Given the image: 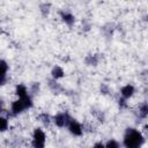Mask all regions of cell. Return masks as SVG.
Here are the masks:
<instances>
[{"label": "cell", "instance_id": "cell-1", "mask_svg": "<svg viewBox=\"0 0 148 148\" xmlns=\"http://www.w3.org/2000/svg\"><path fill=\"white\" fill-rule=\"evenodd\" d=\"M143 136L142 134L136 131L135 128H127L124 135V145L127 148H135L140 147L143 143Z\"/></svg>", "mask_w": 148, "mask_h": 148}, {"label": "cell", "instance_id": "cell-2", "mask_svg": "<svg viewBox=\"0 0 148 148\" xmlns=\"http://www.w3.org/2000/svg\"><path fill=\"white\" fill-rule=\"evenodd\" d=\"M45 133L40 128H35L32 134V146L36 148H43L45 146Z\"/></svg>", "mask_w": 148, "mask_h": 148}, {"label": "cell", "instance_id": "cell-3", "mask_svg": "<svg viewBox=\"0 0 148 148\" xmlns=\"http://www.w3.org/2000/svg\"><path fill=\"white\" fill-rule=\"evenodd\" d=\"M71 119H72V117L67 112H61V113H58L53 117V121L58 127H65V126L67 127Z\"/></svg>", "mask_w": 148, "mask_h": 148}, {"label": "cell", "instance_id": "cell-4", "mask_svg": "<svg viewBox=\"0 0 148 148\" xmlns=\"http://www.w3.org/2000/svg\"><path fill=\"white\" fill-rule=\"evenodd\" d=\"M25 109H28V108H27V105H25V103H24V101H23L22 98H18V99L14 101V102L12 103V106H10L12 114H14V116L20 114V113L23 112Z\"/></svg>", "mask_w": 148, "mask_h": 148}, {"label": "cell", "instance_id": "cell-5", "mask_svg": "<svg viewBox=\"0 0 148 148\" xmlns=\"http://www.w3.org/2000/svg\"><path fill=\"white\" fill-rule=\"evenodd\" d=\"M67 128H68V131L71 132V134L75 135V136H80V135H82V133H83L82 126H81L75 119H73V118L71 119L69 124L67 125Z\"/></svg>", "mask_w": 148, "mask_h": 148}, {"label": "cell", "instance_id": "cell-6", "mask_svg": "<svg viewBox=\"0 0 148 148\" xmlns=\"http://www.w3.org/2000/svg\"><path fill=\"white\" fill-rule=\"evenodd\" d=\"M120 94H121V96H123L124 98L127 99V98H130V97L133 96V94H134V87H133L132 84H126V86H124V87L121 88Z\"/></svg>", "mask_w": 148, "mask_h": 148}, {"label": "cell", "instance_id": "cell-7", "mask_svg": "<svg viewBox=\"0 0 148 148\" xmlns=\"http://www.w3.org/2000/svg\"><path fill=\"white\" fill-rule=\"evenodd\" d=\"M61 18H62V21L67 24V25H73L74 24V22H75V17L71 14V13H61Z\"/></svg>", "mask_w": 148, "mask_h": 148}, {"label": "cell", "instance_id": "cell-8", "mask_svg": "<svg viewBox=\"0 0 148 148\" xmlns=\"http://www.w3.org/2000/svg\"><path fill=\"white\" fill-rule=\"evenodd\" d=\"M51 74H52V77H53L54 80H58V79H61V77L64 76L65 72H64V69H62L60 66H56V67H53Z\"/></svg>", "mask_w": 148, "mask_h": 148}, {"label": "cell", "instance_id": "cell-9", "mask_svg": "<svg viewBox=\"0 0 148 148\" xmlns=\"http://www.w3.org/2000/svg\"><path fill=\"white\" fill-rule=\"evenodd\" d=\"M15 94L18 96V98H22V97H25L28 95V89L24 84H18L16 86V89H15Z\"/></svg>", "mask_w": 148, "mask_h": 148}, {"label": "cell", "instance_id": "cell-10", "mask_svg": "<svg viewBox=\"0 0 148 148\" xmlns=\"http://www.w3.org/2000/svg\"><path fill=\"white\" fill-rule=\"evenodd\" d=\"M138 116L140 118H146L148 116V103L140 104V106L138 109Z\"/></svg>", "mask_w": 148, "mask_h": 148}, {"label": "cell", "instance_id": "cell-11", "mask_svg": "<svg viewBox=\"0 0 148 148\" xmlns=\"http://www.w3.org/2000/svg\"><path fill=\"white\" fill-rule=\"evenodd\" d=\"M39 120H40L44 125H49V123H50V116L46 114V113H42V114L39 116Z\"/></svg>", "mask_w": 148, "mask_h": 148}, {"label": "cell", "instance_id": "cell-12", "mask_svg": "<svg viewBox=\"0 0 148 148\" xmlns=\"http://www.w3.org/2000/svg\"><path fill=\"white\" fill-rule=\"evenodd\" d=\"M0 123H1V126H0V130L2 131V132H5L7 128H8V120H7V118H5V117H2L1 119H0Z\"/></svg>", "mask_w": 148, "mask_h": 148}, {"label": "cell", "instance_id": "cell-13", "mask_svg": "<svg viewBox=\"0 0 148 148\" xmlns=\"http://www.w3.org/2000/svg\"><path fill=\"white\" fill-rule=\"evenodd\" d=\"M86 62H87L88 65H96V64H97V59H96L95 57H92V56H89V57L86 59Z\"/></svg>", "mask_w": 148, "mask_h": 148}, {"label": "cell", "instance_id": "cell-14", "mask_svg": "<svg viewBox=\"0 0 148 148\" xmlns=\"http://www.w3.org/2000/svg\"><path fill=\"white\" fill-rule=\"evenodd\" d=\"M105 146H106V147H114V148H117V147L119 146V143L116 142L114 140H110V141H108V142L105 143Z\"/></svg>", "mask_w": 148, "mask_h": 148}, {"label": "cell", "instance_id": "cell-15", "mask_svg": "<svg viewBox=\"0 0 148 148\" xmlns=\"http://www.w3.org/2000/svg\"><path fill=\"white\" fill-rule=\"evenodd\" d=\"M125 99H126V98H124V97L119 99V106H120V108H126V106H127V104H126V101H125Z\"/></svg>", "mask_w": 148, "mask_h": 148}]
</instances>
